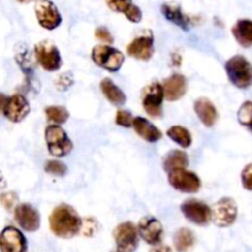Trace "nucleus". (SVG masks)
Segmentation results:
<instances>
[{
	"label": "nucleus",
	"instance_id": "6",
	"mask_svg": "<svg viewBox=\"0 0 252 252\" xmlns=\"http://www.w3.org/2000/svg\"><path fill=\"white\" fill-rule=\"evenodd\" d=\"M238 218V206L230 197L219 199L212 208V220L219 228H228L233 225Z\"/></svg>",
	"mask_w": 252,
	"mask_h": 252
},
{
	"label": "nucleus",
	"instance_id": "1",
	"mask_svg": "<svg viewBox=\"0 0 252 252\" xmlns=\"http://www.w3.org/2000/svg\"><path fill=\"white\" fill-rule=\"evenodd\" d=\"M49 228L58 238L70 239L81 230L83 220L73 207L61 204L54 208L49 217Z\"/></svg>",
	"mask_w": 252,
	"mask_h": 252
},
{
	"label": "nucleus",
	"instance_id": "8",
	"mask_svg": "<svg viewBox=\"0 0 252 252\" xmlns=\"http://www.w3.org/2000/svg\"><path fill=\"white\" fill-rule=\"evenodd\" d=\"M34 56L39 65L47 71H56L62 66L58 48L49 41H42L34 46Z\"/></svg>",
	"mask_w": 252,
	"mask_h": 252
},
{
	"label": "nucleus",
	"instance_id": "22",
	"mask_svg": "<svg viewBox=\"0 0 252 252\" xmlns=\"http://www.w3.org/2000/svg\"><path fill=\"white\" fill-rule=\"evenodd\" d=\"M161 12L169 21L172 24L177 25L181 27L184 31L189 30V25H191V19L187 15L182 12L181 7L179 5H171V4H164L161 6Z\"/></svg>",
	"mask_w": 252,
	"mask_h": 252
},
{
	"label": "nucleus",
	"instance_id": "5",
	"mask_svg": "<svg viewBox=\"0 0 252 252\" xmlns=\"http://www.w3.org/2000/svg\"><path fill=\"white\" fill-rule=\"evenodd\" d=\"M113 239L117 246L116 252H134L139 243V231L134 224L126 221L113 230Z\"/></svg>",
	"mask_w": 252,
	"mask_h": 252
},
{
	"label": "nucleus",
	"instance_id": "27",
	"mask_svg": "<svg viewBox=\"0 0 252 252\" xmlns=\"http://www.w3.org/2000/svg\"><path fill=\"white\" fill-rule=\"evenodd\" d=\"M47 116V120L51 121V122L58 125H63L68 121L69 118V112L66 108H64L63 106H49L44 110Z\"/></svg>",
	"mask_w": 252,
	"mask_h": 252
},
{
	"label": "nucleus",
	"instance_id": "36",
	"mask_svg": "<svg viewBox=\"0 0 252 252\" xmlns=\"http://www.w3.org/2000/svg\"><path fill=\"white\" fill-rule=\"evenodd\" d=\"M17 1H20V2H27V1H31V0H17Z\"/></svg>",
	"mask_w": 252,
	"mask_h": 252
},
{
	"label": "nucleus",
	"instance_id": "24",
	"mask_svg": "<svg viewBox=\"0 0 252 252\" xmlns=\"http://www.w3.org/2000/svg\"><path fill=\"white\" fill-rule=\"evenodd\" d=\"M189 165V157L181 150H171L164 159V170L170 172L184 170Z\"/></svg>",
	"mask_w": 252,
	"mask_h": 252
},
{
	"label": "nucleus",
	"instance_id": "7",
	"mask_svg": "<svg viewBox=\"0 0 252 252\" xmlns=\"http://www.w3.org/2000/svg\"><path fill=\"white\" fill-rule=\"evenodd\" d=\"M164 88L160 83H153L143 90L142 103L144 111L153 118L162 117V101H164Z\"/></svg>",
	"mask_w": 252,
	"mask_h": 252
},
{
	"label": "nucleus",
	"instance_id": "4",
	"mask_svg": "<svg viewBox=\"0 0 252 252\" xmlns=\"http://www.w3.org/2000/svg\"><path fill=\"white\" fill-rule=\"evenodd\" d=\"M47 148L53 157L63 158L73 150V143L62 127L51 125L44 130Z\"/></svg>",
	"mask_w": 252,
	"mask_h": 252
},
{
	"label": "nucleus",
	"instance_id": "14",
	"mask_svg": "<svg viewBox=\"0 0 252 252\" xmlns=\"http://www.w3.org/2000/svg\"><path fill=\"white\" fill-rule=\"evenodd\" d=\"M30 113V103L24 95L14 94L7 97L2 115L12 123H19L24 121Z\"/></svg>",
	"mask_w": 252,
	"mask_h": 252
},
{
	"label": "nucleus",
	"instance_id": "3",
	"mask_svg": "<svg viewBox=\"0 0 252 252\" xmlns=\"http://www.w3.org/2000/svg\"><path fill=\"white\" fill-rule=\"evenodd\" d=\"M91 58L96 65L111 73L120 70L125 63V54L117 48H113L107 44L94 47L91 52Z\"/></svg>",
	"mask_w": 252,
	"mask_h": 252
},
{
	"label": "nucleus",
	"instance_id": "29",
	"mask_svg": "<svg viewBox=\"0 0 252 252\" xmlns=\"http://www.w3.org/2000/svg\"><path fill=\"white\" fill-rule=\"evenodd\" d=\"M44 171L49 175H53V176L62 177L66 174L68 169H66L65 164H63L62 161H58V160H49L44 165Z\"/></svg>",
	"mask_w": 252,
	"mask_h": 252
},
{
	"label": "nucleus",
	"instance_id": "31",
	"mask_svg": "<svg viewBox=\"0 0 252 252\" xmlns=\"http://www.w3.org/2000/svg\"><path fill=\"white\" fill-rule=\"evenodd\" d=\"M241 182L244 189L252 191V164L246 165L241 172Z\"/></svg>",
	"mask_w": 252,
	"mask_h": 252
},
{
	"label": "nucleus",
	"instance_id": "33",
	"mask_svg": "<svg viewBox=\"0 0 252 252\" xmlns=\"http://www.w3.org/2000/svg\"><path fill=\"white\" fill-rule=\"evenodd\" d=\"M95 34L100 41L106 42V43H112L113 42L112 34L110 33V31H108L106 27H98V29L95 31Z\"/></svg>",
	"mask_w": 252,
	"mask_h": 252
},
{
	"label": "nucleus",
	"instance_id": "9",
	"mask_svg": "<svg viewBox=\"0 0 252 252\" xmlns=\"http://www.w3.org/2000/svg\"><path fill=\"white\" fill-rule=\"evenodd\" d=\"M169 182L175 189L182 193H197L201 189V180L194 172L186 169L170 172Z\"/></svg>",
	"mask_w": 252,
	"mask_h": 252
},
{
	"label": "nucleus",
	"instance_id": "25",
	"mask_svg": "<svg viewBox=\"0 0 252 252\" xmlns=\"http://www.w3.org/2000/svg\"><path fill=\"white\" fill-rule=\"evenodd\" d=\"M196 244V238L192 230L187 228H181L175 233L174 245L177 252H189L193 249Z\"/></svg>",
	"mask_w": 252,
	"mask_h": 252
},
{
	"label": "nucleus",
	"instance_id": "13",
	"mask_svg": "<svg viewBox=\"0 0 252 252\" xmlns=\"http://www.w3.org/2000/svg\"><path fill=\"white\" fill-rule=\"evenodd\" d=\"M27 240L15 226H6L0 233V252H26Z\"/></svg>",
	"mask_w": 252,
	"mask_h": 252
},
{
	"label": "nucleus",
	"instance_id": "12",
	"mask_svg": "<svg viewBox=\"0 0 252 252\" xmlns=\"http://www.w3.org/2000/svg\"><path fill=\"white\" fill-rule=\"evenodd\" d=\"M14 217L20 228L29 233L37 231L41 225V217L38 211L29 203H22L15 207Z\"/></svg>",
	"mask_w": 252,
	"mask_h": 252
},
{
	"label": "nucleus",
	"instance_id": "32",
	"mask_svg": "<svg viewBox=\"0 0 252 252\" xmlns=\"http://www.w3.org/2000/svg\"><path fill=\"white\" fill-rule=\"evenodd\" d=\"M16 201H17V197L15 196V193H11V192H9V193H4L0 196V202H1L2 206H4L6 209H9V211L15 206Z\"/></svg>",
	"mask_w": 252,
	"mask_h": 252
},
{
	"label": "nucleus",
	"instance_id": "30",
	"mask_svg": "<svg viewBox=\"0 0 252 252\" xmlns=\"http://www.w3.org/2000/svg\"><path fill=\"white\" fill-rule=\"evenodd\" d=\"M115 121L118 126H121V127L129 128L133 127V121H134V118H133V116L130 115V112H128V111L120 110L116 113Z\"/></svg>",
	"mask_w": 252,
	"mask_h": 252
},
{
	"label": "nucleus",
	"instance_id": "26",
	"mask_svg": "<svg viewBox=\"0 0 252 252\" xmlns=\"http://www.w3.org/2000/svg\"><path fill=\"white\" fill-rule=\"evenodd\" d=\"M167 137L182 148H189L192 144V135L189 129L182 126H174L167 129Z\"/></svg>",
	"mask_w": 252,
	"mask_h": 252
},
{
	"label": "nucleus",
	"instance_id": "16",
	"mask_svg": "<svg viewBox=\"0 0 252 252\" xmlns=\"http://www.w3.org/2000/svg\"><path fill=\"white\" fill-rule=\"evenodd\" d=\"M127 53L139 61H149L154 54V36L152 32L135 37L128 44Z\"/></svg>",
	"mask_w": 252,
	"mask_h": 252
},
{
	"label": "nucleus",
	"instance_id": "17",
	"mask_svg": "<svg viewBox=\"0 0 252 252\" xmlns=\"http://www.w3.org/2000/svg\"><path fill=\"white\" fill-rule=\"evenodd\" d=\"M164 88V95L167 101H177L185 96L187 93V81L186 78L181 74H172L170 78L162 84Z\"/></svg>",
	"mask_w": 252,
	"mask_h": 252
},
{
	"label": "nucleus",
	"instance_id": "11",
	"mask_svg": "<svg viewBox=\"0 0 252 252\" xmlns=\"http://www.w3.org/2000/svg\"><path fill=\"white\" fill-rule=\"evenodd\" d=\"M181 212L191 223L206 225L212 219V209L206 203L197 199H187L181 204Z\"/></svg>",
	"mask_w": 252,
	"mask_h": 252
},
{
	"label": "nucleus",
	"instance_id": "10",
	"mask_svg": "<svg viewBox=\"0 0 252 252\" xmlns=\"http://www.w3.org/2000/svg\"><path fill=\"white\" fill-rule=\"evenodd\" d=\"M34 12L38 24L43 29L52 31L62 24L61 12L51 0H39L34 6Z\"/></svg>",
	"mask_w": 252,
	"mask_h": 252
},
{
	"label": "nucleus",
	"instance_id": "19",
	"mask_svg": "<svg viewBox=\"0 0 252 252\" xmlns=\"http://www.w3.org/2000/svg\"><path fill=\"white\" fill-rule=\"evenodd\" d=\"M133 128L142 139L149 143L159 142L162 137V133L160 132L159 128H157L153 123H150L149 121L143 117H134Z\"/></svg>",
	"mask_w": 252,
	"mask_h": 252
},
{
	"label": "nucleus",
	"instance_id": "20",
	"mask_svg": "<svg viewBox=\"0 0 252 252\" xmlns=\"http://www.w3.org/2000/svg\"><path fill=\"white\" fill-rule=\"evenodd\" d=\"M111 10L117 12H122L130 22L142 21V10L132 2V0H106Z\"/></svg>",
	"mask_w": 252,
	"mask_h": 252
},
{
	"label": "nucleus",
	"instance_id": "15",
	"mask_svg": "<svg viewBox=\"0 0 252 252\" xmlns=\"http://www.w3.org/2000/svg\"><path fill=\"white\" fill-rule=\"evenodd\" d=\"M139 236L147 244L153 246H158L162 241L164 236V228L162 224L158 219L153 217H145L138 224Z\"/></svg>",
	"mask_w": 252,
	"mask_h": 252
},
{
	"label": "nucleus",
	"instance_id": "21",
	"mask_svg": "<svg viewBox=\"0 0 252 252\" xmlns=\"http://www.w3.org/2000/svg\"><path fill=\"white\" fill-rule=\"evenodd\" d=\"M101 91H102L103 96L112 103L113 106H123L127 101V96L126 94L111 80L110 78H105L100 84Z\"/></svg>",
	"mask_w": 252,
	"mask_h": 252
},
{
	"label": "nucleus",
	"instance_id": "28",
	"mask_svg": "<svg viewBox=\"0 0 252 252\" xmlns=\"http://www.w3.org/2000/svg\"><path fill=\"white\" fill-rule=\"evenodd\" d=\"M239 123L252 130V101H246L238 111Z\"/></svg>",
	"mask_w": 252,
	"mask_h": 252
},
{
	"label": "nucleus",
	"instance_id": "23",
	"mask_svg": "<svg viewBox=\"0 0 252 252\" xmlns=\"http://www.w3.org/2000/svg\"><path fill=\"white\" fill-rule=\"evenodd\" d=\"M234 37H235L236 42L240 46L249 48L252 46V21L248 19L239 20L235 25H234L233 30Z\"/></svg>",
	"mask_w": 252,
	"mask_h": 252
},
{
	"label": "nucleus",
	"instance_id": "18",
	"mask_svg": "<svg viewBox=\"0 0 252 252\" xmlns=\"http://www.w3.org/2000/svg\"><path fill=\"white\" fill-rule=\"evenodd\" d=\"M194 112L198 116L199 121L208 128L213 127L218 120V111L216 106L207 97H201L194 102Z\"/></svg>",
	"mask_w": 252,
	"mask_h": 252
},
{
	"label": "nucleus",
	"instance_id": "2",
	"mask_svg": "<svg viewBox=\"0 0 252 252\" xmlns=\"http://www.w3.org/2000/svg\"><path fill=\"white\" fill-rule=\"evenodd\" d=\"M225 71L233 85L249 89L252 85V65L243 56H234L225 63Z\"/></svg>",
	"mask_w": 252,
	"mask_h": 252
},
{
	"label": "nucleus",
	"instance_id": "34",
	"mask_svg": "<svg viewBox=\"0 0 252 252\" xmlns=\"http://www.w3.org/2000/svg\"><path fill=\"white\" fill-rule=\"evenodd\" d=\"M149 252H172L171 248L166 245H158L155 248H153Z\"/></svg>",
	"mask_w": 252,
	"mask_h": 252
},
{
	"label": "nucleus",
	"instance_id": "35",
	"mask_svg": "<svg viewBox=\"0 0 252 252\" xmlns=\"http://www.w3.org/2000/svg\"><path fill=\"white\" fill-rule=\"evenodd\" d=\"M6 101H7L6 96H5L4 94L0 93V115L4 113V108H5V105H6Z\"/></svg>",
	"mask_w": 252,
	"mask_h": 252
}]
</instances>
